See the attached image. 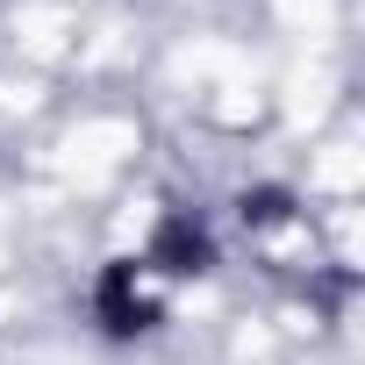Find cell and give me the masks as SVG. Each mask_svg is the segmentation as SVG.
<instances>
[{
	"mask_svg": "<svg viewBox=\"0 0 365 365\" xmlns=\"http://www.w3.org/2000/svg\"><path fill=\"white\" fill-rule=\"evenodd\" d=\"M86 308H93V329H101L108 344H136V336H150V329L165 322V301H158V287H150V272H143L136 251H122V258H108V265L93 272Z\"/></svg>",
	"mask_w": 365,
	"mask_h": 365,
	"instance_id": "cell-1",
	"label": "cell"
},
{
	"mask_svg": "<svg viewBox=\"0 0 365 365\" xmlns=\"http://www.w3.org/2000/svg\"><path fill=\"white\" fill-rule=\"evenodd\" d=\"M136 258H143L150 279H208L222 265V237H215V222L201 208H165Z\"/></svg>",
	"mask_w": 365,
	"mask_h": 365,
	"instance_id": "cell-2",
	"label": "cell"
},
{
	"mask_svg": "<svg viewBox=\"0 0 365 365\" xmlns=\"http://www.w3.org/2000/svg\"><path fill=\"white\" fill-rule=\"evenodd\" d=\"M237 222L251 230V237H279V230H294L301 222V194L294 187H279V179H258V187H237Z\"/></svg>",
	"mask_w": 365,
	"mask_h": 365,
	"instance_id": "cell-3",
	"label": "cell"
}]
</instances>
